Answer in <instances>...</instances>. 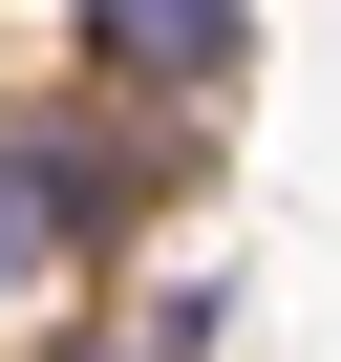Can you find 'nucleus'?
<instances>
[{
  "label": "nucleus",
  "mask_w": 341,
  "mask_h": 362,
  "mask_svg": "<svg viewBox=\"0 0 341 362\" xmlns=\"http://www.w3.org/2000/svg\"><path fill=\"white\" fill-rule=\"evenodd\" d=\"M43 235H64V192H43V149H0V298L43 277Z\"/></svg>",
  "instance_id": "obj_2"
},
{
  "label": "nucleus",
  "mask_w": 341,
  "mask_h": 362,
  "mask_svg": "<svg viewBox=\"0 0 341 362\" xmlns=\"http://www.w3.org/2000/svg\"><path fill=\"white\" fill-rule=\"evenodd\" d=\"M107 64L128 86H214L235 64V0H107Z\"/></svg>",
  "instance_id": "obj_1"
}]
</instances>
